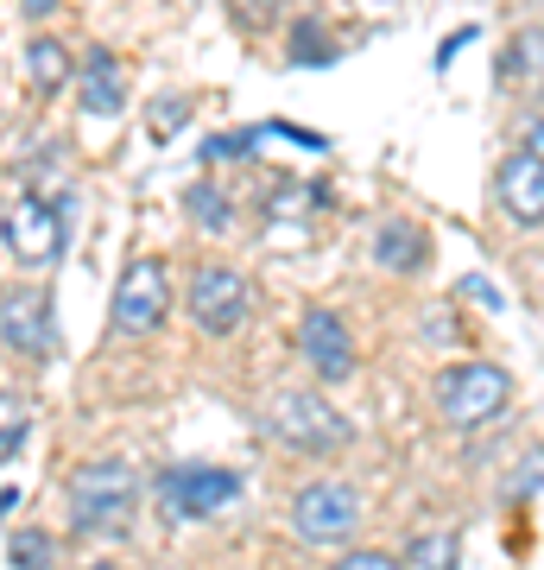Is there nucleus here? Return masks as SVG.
Returning a JSON list of instances; mask_svg holds the SVG:
<instances>
[{"instance_id":"nucleus-11","label":"nucleus","mask_w":544,"mask_h":570,"mask_svg":"<svg viewBox=\"0 0 544 570\" xmlns=\"http://www.w3.org/2000/svg\"><path fill=\"white\" fill-rule=\"evenodd\" d=\"M77 102H82V115H121V108H127L121 58H115L108 45H89V51H82V70H77Z\"/></svg>"},{"instance_id":"nucleus-23","label":"nucleus","mask_w":544,"mask_h":570,"mask_svg":"<svg viewBox=\"0 0 544 570\" xmlns=\"http://www.w3.org/2000/svg\"><path fill=\"white\" fill-rule=\"evenodd\" d=\"M228 7H235V13H241V20H266V13H273V7H279V0H228Z\"/></svg>"},{"instance_id":"nucleus-2","label":"nucleus","mask_w":544,"mask_h":570,"mask_svg":"<svg viewBox=\"0 0 544 570\" xmlns=\"http://www.w3.org/2000/svg\"><path fill=\"white\" fill-rule=\"evenodd\" d=\"M266 431H273V444L291 450V456H329V450L355 444V425L310 387L279 393V400L266 406Z\"/></svg>"},{"instance_id":"nucleus-10","label":"nucleus","mask_w":544,"mask_h":570,"mask_svg":"<svg viewBox=\"0 0 544 570\" xmlns=\"http://www.w3.org/2000/svg\"><path fill=\"white\" fill-rule=\"evenodd\" d=\"M494 197H501V209L520 228L544 223V159L532 153V146H520V153H506L501 159V171H494Z\"/></svg>"},{"instance_id":"nucleus-8","label":"nucleus","mask_w":544,"mask_h":570,"mask_svg":"<svg viewBox=\"0 0 544 570\" xmlns=\"http://www.w3.org/2000/svg\"><path fill=\"white\" fill-rule=\"evenodd\" d=\"M190 317L202 336H235L247 324V279L235 266H197L190 273Z\"/></svg>"},{"instance_id":"nucleus-4","label":"nucleus","mask_w":544,"mask_h":570,"mask_svg":"<svg viewBox=\"0 0 544 570\" xmlns=\"http://www.w3.org/2000/svg\"><path fill=\"white\" fill-rule=\"evenodd\" d=\"M431 387H437V412H444L449 425H487V419H501L506 400H513V381H506V367H494V362H456V367H444Z\"/></svg>"},{"instance_id":"nucleus-12","label":"nucleus","mask_w":544,"mask_h":570,"mask_svg":"<svg viewBox=\"0 0 544 570\" xmlns=\"http://www.w3.org/2000/svg\"><path fill=\"white\" fill-rule=\"evenodd\" d=\"M7 348L13 355L51 348V298L44 292H7Z\"/></svg>"},{"instance_id":"nucleus-14","label":"nucleus","mask_w":544,"mask_h":570,"mask_svg":"<svg viewBox=\"0 0 544 570\" xmlns=\"http://www.w3.org/2000/svg\"><path fill=\"white\" fill-rule=\"evenodd\" d=\"M70 70H77V63H70V51H63L58 39H32V45H26V77L39 82L44 96H51V89H63V82H70Z\"/></svg>"},{"instance_id":"nucleus-18","label":"nucleus","mask_w":544,"mask_h":570,"mask_svg":"<svg viewBox=\"0 0 544 570\" xmlns=\"http://www.w3.org/2000/svg\"><path fill=\"white\" fill-rule=\"evenodd\" d=\"M456 564V539L449 532H418L412 539V570H449Z\"/></svg>"},{"instance_id":"nucleus-20","label":"nucleus","mask_w":544,"mask_h":570,"mask_svg":"<svg viewBox=\"0 0 544 570\" xmlns=\"http://www.w3.org/2000/svg\"><path fill=\"white\" fill-rule=\"evenodd\" d=\"M190 121V102H184V96H159V102H152V140H171V134H178V127Z\"/></svg>"},{"instance_id":"nucleus-19","label":"nucleus","mask_w":544,"mask_h":570,"mask_svg":"<svg viewBox=\"0 0 544 570\" xmlns=\"http://www.w3.org/2000/svg\"><path fill=\"white\" fill-rule=\"evenodd\" d=\"M266 134H273V127H247V134H228V140H202V159H209V165H216V159H247Z\"/></svg>"},{"instance_id":"nucleus-1","label":"nucleus","mask_w":544,"mask_h":570,"mask_svg":"<svg viewBox=\"0 0 544 570\" xmlns=\"http://www.w3.org/2000/svg\"><path fill=\"white\" fill-rule=\"evenodd\" d=\"M140 508V475L121 456H96L70 475V527L89 539H121Z\"/></svg>"},{"instance_id":"nucleus-13","label":"nucleus","mask_w":544,"mask_h":570,"mask_svg":"<svg viewBox=\"0 0 544 570\" xmlns=\"http://www.w3.org/2000/svg\"><path fill=\"white\" fill-rule=\"evenodd\" d=\"M424 254H431V235L412 223H380V235H374V261L386 266V273H418Z\"/></svg>"},{"instance_id":"nucleus-5","label":"nucleus","mask_w":544,"mask_h":570,"mask_svg":"<svg viewBox=\"0 0 544 570\" xmlns=\"http://www.w3.org/2000/svg\"><path fill=\"white\" fill-rule=\"evenodd\" d=\"M362 520V501L348 482H304L298 501H291V532L304 546H343Z\"/></svg>"},{"instance_id":"nucleus-24","label":"nucleus","mask_w":544,"mask_h":570,"mask_svg":"<svg viewBox=\"0 0 544 570\" xmlns=\"http://www.w3.org/2000/svg\"><path fill=\"white\" fill-rule=\"evenodd\" d=\"M26 20H44V13H58V0H20Z\"/></svg>"},{"instance_id":"nucleus-26","label":"nucleus","mask_w":544,"mask_h":570,"mask_svg":"<svg viewBox=\"0 0 544 570\" xmlns=\"http://www.w3.org/2000/svg\"><path fill=\"white\" fill-rule=\"evenodd\" d=\"M89 570H121V564H108V558H96V564H89Z\"/></svg>"},{"instance_id":"nucleus-22","label":"nucleus","mask_w":544,"mask_h":570,"mask_svg":"<svg viewBox=\"0 0 544 570\" xmlns=\"http://www.w3.org/2000/svg\"><path fill=\"white\" fill-rule=\"evenodd\" d=\"M336 570H405V564L399 558H386V551H348Z\"/></svg>"},{"instance_id":"nucleus-9","label":"nucleus","mask_w":544,"mask_h":570,"mask_svg":"<svg viewBox=\"0 0 544 570\" xmlns=\"http://www.w3.org/2000/svg\"><path fill=\"white\" fill-rule=\"evenodd\" d=\"M298 348H304V362H310V374L317 381H348L355 374V343H348V324L336 317V311H304V324H298Z\"/></svg>"},{"instance_id":"nucleus-25","label":"nucleus","mask_w":544,"mask_h":570,"mask_svg":"<svg viewBox=\"0 0 544 570\" xmlns=\"http://www.w3.org/2000/svg\"><path fill=\"white\" fill-rule=\"evenodd\" d=\"M525 146H532V153L544 159V115H538V121H525Z\"/></svg>"},{"instance_id":"nucleus-6","label":"nucleus","mask_w":544,"mask_h":570,"mask_svg":"<svg viewBox=\"0 0 544 570\" xmlns=\"http://www.w3.org/2000/svg\"><path fill=\"white\" fill-rule=\"evenodd\" d=\"M165 305H171V285H165L159 254L127 261L121 285H115V330H121V336H152V330L165 324Z\"/></svg>"},{"instance_id":"nucleus-21","label":"nucleus","mask_w":544,"mask_h":570,"mask_svg":"<svg viewBox=\"0 0 544 570\" xmlns=\"http://www.w3.org/2000/svg\"><path fill=\"white\" fill-rule=\"evenodd\" d=\"M7 438H0V456H7V463H13V456H20L26 450V419H20V400H13V393H7Z\"/></svg>"},{"instance_id":"nucleus-16","label":"nucleus","mask_w":544,"mask_h":570,"mask_svg":"<svg viewBox=\"0 0 544 570\" xmlns=\"http://www.w3.org/2000/svg\"><path fill=\"white\" fill-rule=\"evenodd\" d=\"M285 58H291V63H329V58H336V45L323 39L317 20H298V26H291V39H285Z\"/></svg>"},{"instance_id":"nucleus-3","label":"nucleus","mask_w":544,"mask_h":570,"mask_svg":"<svg viewBox=\"0 0 544 570\" xmlns=\"http://www.w3.org/2000/svg\"><path fill=\"white\" fill-rule=\"evenodd\" d=\"M152 501H159V513L171 527H184V520H216L222 508L241 501V475L235 469H216V463H178L152 482Z\"/></svg>"},{"instance_id":"nucleus-17","label":"nucleus","mask_w":544,"mask_h":570,"mask_svg":"<svg viewBox=\"0 0 544 570\" xmlns=\"http://www.w3.org/2000/svg\"><path fill=\"white\" fill-rule=\"evenodd\" d=\"M7 564L13 570H51V539L44 532H7Z\"/></svg>"},{"instance_id":"nucleus-15","label":"nucleus","mask_w":544,"mask_h":570,"mask_svg":"<svg viewBox=\"0 0 544 570\" xmlns=\"http://www.w3.org/2000/svg\"><path fill=\"white\" fill-rule=\"evenodd\" d=\"M184 209H190V223H197L202 235H228V228H235V204H228L216 184H190V190H184Z\"/></svg>"},{"instance_id":"nucleus-7","label":"nucleus","mask_w":544,"mask_h":570,"mask_svg":"<svg viewBox=\"0 0 544 570\" xmlns=\"http://www.w3.org/2000/svg\"><path fill=\"white\" fill-rule=\"evenodd\" d=\"M63 216H70V204L20 197V204L7 209V254L20 266H51L63 254Z\"/></svg>"}]
</instances>
